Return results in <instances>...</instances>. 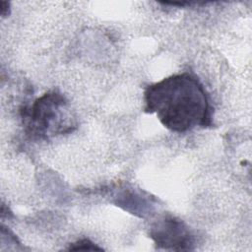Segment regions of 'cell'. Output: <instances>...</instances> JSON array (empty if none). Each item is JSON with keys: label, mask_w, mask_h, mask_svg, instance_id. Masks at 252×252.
<instances>
[{"label": "cell", "mask_w": 252, "mask_h": 252, "mask_svg": "<svg viewBox=\"0 0 252 252\" xmlns=\"http://www.w3.org/2000/svg\"><path fill=\"white\" fill-rule=\"evenodd\" d=\"M144 101L145 112L155 113L171 132L185 133L213 125L209 95L200 80L191 73L174 74L147 86Z\"/></svg>", "instance_id": "1"}, {"label": "cell", "mask_w": 252, "mask_h": 252, "mask_svg": "<svg viewBox=\"0 0 252 252\" xmlns=\"http://www.w3.org/2000/svg\"><path fill=\"white\" fill-rule=\"evenodd\" d=\"M26 135L32 140H48L71 133L77 126L64 94L51 91L20 110Z\"/></svg>", "instance_id": "2"}, {"label": "cell", "mask_w": 252, "mask_h": 252, "mask_svg": "<svg viewBox=\"0 0 252 252\" xmlns=\"http://www.w3.org/2000/svg\"><path fill=\"white\" fill-rule=\"evenodd\" d=\"M150 237L157 248L174 251L193 250L194 235L189 226L172 215H164L150 227Z\"/></svg>", "instance_id": "3"}, {"label": "cell", "mask_w": 252, "mask_h": 252, "mask_svg": "<svg viewBox=\"0 0 252 252\" xmlns=\"http://www.w3.org/2000/svg\"><path fill=\"white\" fill-rule=\"evenodd\" d=\"M69 251H78V250H90V251H102L103 249L88 238L80 239L74 243H71L68 247Z\"/></svg>", "instance_id": "4"}, {"label": "cell", "mask_w": 252, "mask_h": 252, "mask_svg": "<svg viewBox=\"0 0 252 252\" xmlns=\"http://www.w3.org/2000/svg\"><path fill=\"white\" fill-rule=\"evenodd\" d=\"M0 12H1V16L3 18L7 17L10 14V3L6 2V1H1Z\"/></svg>", "instance_id": "5"}]
</instances>
